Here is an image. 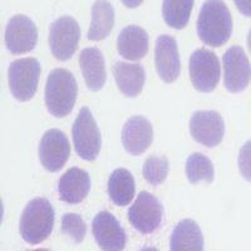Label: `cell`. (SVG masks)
<instances>
[{"mask_svg": "<svg viewBox=\"0 0 251 251\" xmlns=\"http://www.w3.org/2000/svg\"><path fill=\"white\" fill-rule=\"evenodd\" d=\"M80 28L75 18L64 15L58 18L49 28V47L58 60H68L78 48Z\"/></svg>", "mask_w": 251, "mask_h": 251, "instance_id": "7", "label": "cell"}, {"mask_svg": "<svg viewBox=\"0 0 251 251\" xmlns=\"http://www.w3.org/2000/svg\"><path fill=\"white\" fill-rule=\"evenodd\" d=\"M154 63L157 73L165 83H174L181 72L178 48L175 38L171 35H160L156 40Z\"/></svg>", "mask_w": 251, "mask_h": 251, "instance_id": "14", "label": "cell"}, {"mask_svg": "<svg viewBox=\"0 0 251 251\" xmlns=\"http://www.w3.org/2000/svg\"><path fill=\"white\" fill-rule=\"evenodd\" d=\"M190 133L196 142L212 149L223 141L225 123L217 112L197 111L190 120Z\"/></svg>", "mask_w": 251, "mask_h": 251, "instance_id": "11", "label": "cell"}, {"mask_svg": "<svg viewBox=\"0 0 251 251\" xmlns=\"http://www.w3.org/2000/svg\"><path fill=\"white\" fill-rule=\"evenodd\" d=\"M170 251H203V235L191 219L181 220L172 230Z\"/></svg>", "mask_w": 251, "mask_h": 251, "instance_id": "20", "label": "cell"}, {"mask_svg": "<svg viewBox=\"0 0 251 251\" xmlns=\"http://www.w3.org/2000/svg\"><path fill=\"white\" fill-rule=\"evenodd\" d=\"M237 166L241 176L251 182V140L244 143L237 157Z\"/></svg>", "mask_w": 251, "mask_h": 251, "instance_id": "27", "label": "cell"}, {"mask_svg": "<svg viewBox=\"0 0 251 251\" xmlns=\"http://www.w3.org/2000/svg\"><path fill=\"white\" fill-rule=\"evenodd\" d=\"M78 86L75 75L63 68H55L47 79L44 98L49 113L57 118L66 117L73 111Z\"/></svg>", "mask_w": 251, "mask_h": 251, "instance_id": "2", "label": "cell"}, {"mask_svg": "<svg viewBox=\"0 0 251 251\" xmlns=\"http://www.w3.org/2000/svg\"><path fill=\"white\" fill-rule=\"evenodd\" d=\"M136 183L131 172L117 169L112 172L108 180V195L112 202L117 206H127L133 200Z\"/></svg>", "mask_w": 251, "mask_h": 251, "instance_id": "22", "label": "cell"}, {"mask_svg": "<svg viewBox=\"0 0 251 251\" xmlns=\"http://www.w3.org/2000/svg\"><path fill=\"white\" fill-rule=\"evenodd\" d=\"M118 54L125 59L140 60L149 51V34L143 28L128 25L122 29L117 39Z\"/></svg>", "mask_w": 251, "mask_h": 251, "instance_id": "18", "label": "cell"}, {"mask_svg": "<svg viewBox=\"0 0 251 251\" xmlns=\"http://www.w3.org/2000/svg\"><path fill=\"white\" fill-rule=\"evenodd\" d=\"M92 22L87 38L98 42L111 34L114 24V10L108 0H96L91 10Z\"/></svg>", "mask_w": 251, "mask_h": 251, "instance_id": "21", "label": "cell"}, {"mask_svg": "<svg viewBox=\"0 0 251 251\" xmlns=\"http://www.w3.org/2000/svg\"><path fill=\"white\" fill-rule=\"evenodd\" d=\"M62 232L75 244H80L86 236V223L78 214H66L62 217Z\"/></svg>", "mask_w": 251, "mask_h": 251, "instance_id": "26", "label": "cell"}, {"mask_svg": "<svg viewBox=\"0 0 251 251\" xmlns=\"http://www.w3.org/2000/svg\"><path fill=\"white\" fill-rule=\"evenodd\" d=\"M72 136L75 152L80 158L86 161L97 158L102 147V136L88 107L80 108L72 127Z\"/></svg>", "mask_w": 251, "mask_h": 251, "instance_id": "4", "label": "cell"}, {"mask_svg": "<svg viewBox=\"0 0 251 251\" xmlns=\"http://www.w3.org/2000/svg\"><path fill=\"white\" fill-rule=\"evenodd\" d=\"M91 190V177L84 170L72 167L58 181V195L71 205L80 203Z\"/></svg>", "mask_w": 251, "mask_h": 251, "instance_id": "16", "label": "cell"}, {"mask_svg": "<svg viewBox=\"0 0 251 251\" xmlns=\"http://www.w3.org/2000/svg\"><path fill=\"white\" fill-rule=\"evenodd\" d=\"M188 71L192 86L199 92L208 93L219 84L221 68L219 58L211 50L205 48L195 50L190 57Z\"/></svg>", "mask_w": 251, "mask_h": 251, "instance_id": "6", "label": "cell"}, {"mask_svg": "<svg viewBox=\"0 0 251 251\" xmlns=\"http://www.w3.org/2000/svg\"><path fill=\"white\" fill-rule=\"evenodd\" d=\"M140 251H158L156 248H151V246H146V248H142Z\"/></svg>", "mask_w": 251, "mask_h": 251, "instance_id": "31", "label": "cell"}, {"mask_svg": "<svg viewBox=\"0 0 251 251\" xmlns=\"http://www.w3.org/2000/svg\"><path fill=\"white\" fill-rule=\"evenodd\" d=\"M121 1L123 3V5L129 9L137 8V6H140L143 3V0H121Z\"/></svg>", "mask_w": 251, "mask_h": 251, "instance_id": "29", "label": "cell"}, {"mask_svg": "<svg viewBox=\"0 0 251 251\" xmlns=\"http://www.w3.org/2000/svg\"><path fill=\"white\" fill-rule=\"evenodd\" d=\"M153 141V127L147 118L133 116L122 128V145L126 152L132 156H140Z\"/></svg>", "mask_w": 251, "mask_h": 251, "instance_id": "15", "label": "cell"}, {"mask_svg": "<svg viewBox=\"0 0 251 251\" xmlns=\"http://www.w3.org/2000/svg\"><path fill=\"white\" fill-rule=\"evenodd\" d=\"M186 176L192 183L205 181L206 183H212L215 180V170L211 160L202 153H192L186 161Z\"/></svg>", "mask_w": 251, "mask_h": 251, "instance_id": "24", "label": "cell"}, {"mask_svg": "<svg viewBox=\"0 0 251 251\" xmlns=\"http://www.w3.org/2000/svg\"><path fill=\"white\" fill-rule=\"evenodd\" d=\"M26 251H50L48 249H37V250H26Z\"/></svg>", "mask_w": 251, "mask_h": 251, "instance_id": "32", "label": "cell"}, {"mask_svg": "<svg viewBox=\"0 0 251 251\" xmlns=\"http://www.w3.org/2000/svg\"><path fill=\"white\" fill-rule=\"evenodd\" d=\"M39 160L49 172H58L63 169L71 154V145L67 136L59 129H49L39 142Z\"/></svg>", "mask_w": 251, "mask_h": 251, "instance_id": "10", "label": "cell"}, {"mask_svg": "<svg viewBox=\"0 0 251 251\" xmlns=\"http://www.w3.org/2000/svg\"><path fill=\"white\" fill-rule=\"evenodd\" d=\"M38 42V29L33 20L18 14L10 18L5 28V46L12 54H24L33 50Z\"/></svg>", "mask_w": 251, "mask_h": 251, "instance_id": "12", "label": "cell"}, {"mask_svg": "<svg viewBox=\"0 0 251 251\" xmlns=\"http://www.w3.org/2000/svg\"><path fill=\"white\" fill-rule=\"evenodd\" d=\"M194 0H163V20L171 28L183 29L188 24Z\"/></svg>", "mask_w": 251, "mask_h": 251, "instance_id": "23", "label": "cell"}, {"mask_svg": "<svg viewBox=\"0 0 251 251\" xmlns=\"http://www.w3.org/2000/svg\"><path fill=\"white\" fill-rule=\"evenodd\" d=\"M40 64L34 58L17 59L9 66L8 84L15 100L26 102L34 97L40 77Z\"/></svg>", "mask_w": 251, "mask_h": 251, "instance_id": "5", "label": "cell"}, {"mask_svg": "<svg viewBox=\"0 0 251 251\" xmlns=\"http://www.w3.org/2000/svg\"><path fill=\"white\" fill-rule=\"evenodd\" d=\"M163 219V206L156 196L142 191L133 205L128 208V220L141 234H152L161 226Z\"/></svg>", "mask_w": 251, "mask_h": 251, "instance_id": "8", "label": "cell"}, {"mask_svg": "<svg viewBox=\"0 0 251 251\" xmlns=\"http://www.w3.org/2000/svg\"><path fill=\"white\" fill-rule=\"evenodd\" d=\"M114 80L126 97L133 98L142 92L145 86L146 73L141 64L117 62L112 67Z\"/></svg>", "mask_w": 251, "mask_h": 251, "instance_id": "19", "label": "cell"}, {"mask_svg": "<svg viewBox=\"0 0 251 251\" xmlns=\"http://www.w3.org/2000/svg\"><path fill=\"white\" fill-rule=\"evenodd\" d=\"M239 12L245 17H251V0H234Z\"/></svg>", "mask_w": 251, "mask_h": 251, "instance_id": "28", "label": "cell"}, {"mask_svg": "<svg viewBox=\"0 0 251 251\" xmlns=\"http://www.w3.org/2000/svg\"><path fill=\"white\" fill-rule=\"evenodd\" d=\"M54 226V208L44 197L29 201L20 216L19 231L28 244L37 245L48 239Z\"/></svg>", "mask_w": 251, "mask_h": 251, "instance_id": "3", "label": "cell"}, {"mask_svg": "<svg viewBox=\"0 0 251 251\" xmlns=\"http://www.w3.org/2000/svg\"><path fill=\"white\" fill-rule=\"evenodd\" d=\"M170 170L169 160L162 156H151L143 163L142 174L152 186H158L167 178Z\"/></svg>", "mask_w": 251, "mask_h": 251, "instance_id": "25", "label": "cell"}, {"mask_svg": "<svg viewBox=\"0 0 251 251\" xmlns=\"http://www.w3.org/2000/svg\"><path fill=\"white\" fill-rule=\"evenodd\" d=\"M94 240L102 251H123L126 248V232L118 220L108 211H100L92 221Z\"/></svg>", "mask_w": 251, "mask_h": 251, "instance_id": "13", "label": "cell"}, {"mask_svg": "<svg viewBox=\"0 0 251 251\" xmlns=\"http://www.w3.org/2000/svg\"><path fill=\"white\" fill-rule=\"evenodd\" d=\"M224 84L231 93H240L251 82V64L241 47L228 48L223 55Z\"/></svg>", "mask_w": 251, "mask_h": 251, "instance_id": "9", "label": "cell"}, {"mask_svg": "<svg viewBox=\"0 0 251 251\" xmlns=\"http://www.w3.org/2000/svg\"><path fill=\"white\" fill-rule=\"evenodd\" d=\"M248 47H249V50H250V53H251V29L248 34Z\"/></svg>", "mask_w": 251, "mask_h": 251, "instance_id": "30", "label": "cell"}, {"mask_svg": "<svg viewBox=\"0 0 251 251\" xmlns=\"http://www.w3.org/2000/svg\"><path fill=\"white\" fill-rule=\"evenodd\" d=\"M232 18L223 0H206L197 19V34L203 44L221 47L230 39Z\"/></svg>", "mask_w": 251, "mask_h": 251, "instance_id": "1", "label": "cell"}, {"mask_svg": "<svg viewBox=\"0 0 251 251\" xmlns=\"http://www.w3.org/2000/svg\"><path fill=\"white\" fill-rule=\"evenodd\" d=\"M79 66L87 87L93 92L100 91L107 80L102 51L97 47L83 49L79 55Z\"/></svg>", "mask_w": 251, "mask_h": 251, "instance_id": "17", "label": "cell"}]
</instances>
